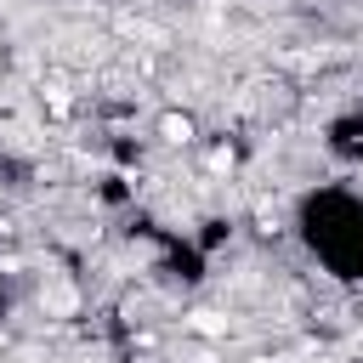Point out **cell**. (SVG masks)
Returning <instances> with one entry per match:
<instances>
[{
    "instance_id": "obj_1",
    "label": "cell",
    "mask_w": 363,
    "mask_h": 363,
    "mask_svg": "<svg viewBox=\"0 0 363 363\" xmlns=\"http://www.w3.org/2000/svg\"><path fill=\"white\" fill-rule=\"evenodd\" d=\"M159 130H164V142H193V119L187 113H164Z\"/></svg>"
},
{
    "instance_id": "obj_2",
    "label": "cell",
    "mask_w": 363,
    "mask_h": 363,
    "mask_svg": "<svg viewBox=\"0 0 363 363\" xmlns=\"http://www.w3.org/2000/svg\"><path fill=\"white\" fill-rule=\"evenodd\" d=\"M40 301H45V306H51V312H74V306H79V295H74V289H68V284H51V289H45V295H40Z\"/></svg>"
},
{
    "instance_id": "obj_3",
    "label": "cell",
    "mask_w": 363,
    "mask_h": 363,
    "mask_svg": "<svg viewBox=\"0 0 363 363\" xmlns=\"http://www.w3.org/2000/svg\"><path fill=\"white\" fill-rule=\"evenodd\" d=\"M193 323H199V329H204V335H221V318H216V312H199V318H193Z\"/></svg>"
},
{
    "instance_id": "obj_4",
    "label": "cell",
    "mask_w": 363,
    "mask_h": 363,
    "mask_svg": "<svg viewBox=\"0 0 363 363\" xmlns=\"http://www.w3.org/2000/svg\"><path fill=\"white\" fill-rule=\"evenodd\" d=\"M250 363H272V357H250Z\"/></svg>"
}]
</instances>
